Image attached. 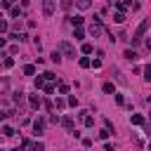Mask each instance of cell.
<instances>
[{"label": "cell", "mask_w": 151, "mask_h": 151, "mask_svg": "<svg viewBox=\"0 0 151 151\" xmlns=\"http://www.w3.org/2000/svg\"><path fill=\"white\" fill-rule=\"evenodd\" d=\"M90 5H92L90 0H78V7H80V10H90Z\"/></svg>", "instance_id": "cell-12"}, {"label": "cell", "mask_w": 151, "mask_h": 151, "mask_svg": "<svg viewBox=\"0 0 151 151\" xmlns=\"http://www.w3.org/2000/svg\"><path fill=\"white\" fill-rule=\"evenodd\" d=\"M130 123H132V125H144V118L139 116V113H135V116L130 118Z\"/></svg>", "instance_id": "cell-7"}, {"label": "cell", "mask_w": 151, "mask_h": 151, "mask_svg": "<svg viewBox=\"0 0 151 151\" xmlns=\"http://www.w3.org/2000/svg\"><path fill=\"white\" fill-rule=\"evenodd\" d=\"M59 47L64 50V54H66V57H73V59H76V50H73V45H71V43H66V40H64V43H59Z\"/></svg>", "instance_id": "cell-3"}, {"label": "cell", "mask_w": 151, "mask_h": 151, "mask_svg": "<svg viewBox=\"0 0 151 151\" xmlns=\"http://www.w3.org/2000/svg\"><path fill=\"white\" fill-rule=\"evenodd\" d=\"M109 135H111V130H102L99 132V139H109Z\"/></svg>", "instance_id": "cell-20"}, {"label": "cell", "mask_w": 151, "mask_h": 151, "mask_svg": "<svg viewBox=\"0 0 151 151\" xmlns=\"http://www.w3.org/2000/svg\"><path fill=\"white\" fill-rule=\"evenodd\" d=\"M125 59L135 62V59H137V52H135V50H125Z\"/></svg>", "instance_id": "cell-9"}, {"label": "cell", "mask_w": 151, "mask_h": 151, "mask_svg": "<svg viewBox=\"0 0 151 151\" xmlns=\"http://www.w3.org/2000/svg\"><path fill=\"white\" fill-rule=\"evenodd\" d=\"M80 66H83V69H87V66H90V59H85V57H83V59H80Z\"/></svg>", "instance_id": "cell-27"}, {"label": "cell", "mask_w": 151, "mask_h": 151, "mask_svg": "<svg viewBox=\"0 0 151 151\" xmlns=\"http://www.w3.org/2000/svg\"><path fill=\"white\" fill-rule=\"evenodd\" d=\"M7 31V21H3V19H0V33H5Z\"/></svg>", "instance_id": "cell-26"}, {"label": "cell", "mask_w": 151, "mask_h": 151, "mask_svg": "<svg viewBox=\"0 0 151 151\" xmlns=\"http://www.w3.org/2000/svg\"><path fill=\"white\" fill-rule=\"evenodd\" d=\"M104 92L111 94V92H113V85H111V83H104ZM113 94H116V92H113Z\"/></svg>", "instance_id": "cell-18"}, {"label": "cell", "mask_w": 151, "mask_h": 151, "mask_svg": "<svg viewBox=\"0 0 151 151\" xmlns=\"http://www.w3.org/2000/svg\"><path fill=\"white\" fill-rule=\"evenodd\" d=\"M0 47H5V38H0Z\"/></svg>", "instance_id": "cell-30"}, {"label": "cell", "mask_w": 151, "mask_h": 151, "mask_svg": "<svg viewBox=\"0 0 151 151\" xmlns=\"http://www.w3.org/2000/svg\"><path fill=\"white\" fill-rule=\"evenodd\" d=\"M104 151H116V146H113V144H106V146H104Z\"/></svg>", "instance_id": "cell-28"}, {"label": "cell", "mask_w": 151, "mask_h": 151, "mask_svg": "<svg viewBox=\"0 0 151 151\" xmlns=\"http://www.w3.org/2000/svg\"><path fill=\"white\" fill-rule=\"evenodd\" d=\"M111 73L116 76V80H118L121 85H127V80H125V76H121V71H118V69H111Z\"/></svg>", "instance_id": "cell-5"}, {"label": "cell", "mask_w": 151, "mask_h": 151, "mask_svg": "<svg viewBox=\"0 0 151 151\" xmlns=\"http://www.w3.org/2000/svg\"><path fill=\"white\" fill-rule=\"evenodd\" d=\"M62 125H64L66 130H73V121H71L69 116H66V118H62Z\"/></svg>", "instance_id": "cell-10"}, {"label": "cell", "mask_w": 151, "mask_h": 151, "mask_svg": "<svg viewBox=\"0 0 151 151\" xmlns=\"http://www.w3.org/2000/svg\"><path fill=\"white\" fill-rule=\"evenodd\" d=\"M33 130H35V132H38V135H40V132H43V130H45V121H43V118H38V121H35V123H33Z\"/></svg>", "instance_id": "cell-4"}, {"label": "cell", "mask_w": 151, "mask_h": 151, "mask_svg": "<svg viewBox=\"0 0 151 151\" xmlns=\"http://www.w3.org/2000/svg\"><path fill=\"white\" fill-rule=\"evenodd\" d=\"M52 62H57V64H59V62H62V54H59V52H57V50L52 52Z\"/></svg>", "instance_id": "cell-17"}, {"label": "cell", "mask_w": 151, "mask_h": 151, "mask_svg": "<svg viewBox=\"0 0 151 151\" xmlns=\"http://www.w3.org/2000/svg\"><path fill=\"white\" fill-rule=\"evenodd\" d=\"M59 92H62V94H66V92H69V85H66V83H62V85H59Z\"/></svg>", "instance_id": "cell-25"}, {"label": "cell", "mask_w": 151, "mask_h": 151, "mask_svg": "<svg viewBox=\"0 0 151 151\" xmlns=\"http://www.w3.org/2000/svg\"><path fill=\"white\" fill-rule=\"evenodd\" d=\"M149 149H151V144H149Z\"/></svg>", "instance_id": "cell-33"}, {"label": "cell", "mask_w": 151, "mask_h": 151, "mask_svg": "<svg viewBox=\"0 0 151 151\" xmlns=\"http://www.w3.org/2000/svg\"><path fill=\"white\" fill-rule=\"evenodd\" d=\"M12 151H24V149H19V146H17V149H12Z\"/></svg>", "instance_id": "cell-31"}, {"label": "cell", "mask_w": 151, "mask_h": 151, "mask_svg": "<svg viewBox=\"0 0 151 151\" xmlns=\"http://www.w3.org/2000/svg\"><path fill=\"white\" fill-rule=\"evenodd\" d=\"M69 21H71V24H73L76 28H80V26H83V21H85V19H83V17H69Z\"/></svg>", "instance_id": "cell-6"}, {"label": "cell", "mask_w": 151, "mask_h": 151, "mask_svg": "<svg viewBox=\"0 0 151 151\" xmlns=\"http://www.w3.org/2000/svg\"><path fill=\"white\" fill-rule=\"evenodd\" d=\"M3 135H5V137H12V135H14V130H12L10 125H5V127H3Z\"/></svg>", "instance_id": "cell-15"}, {"label": "cell", "mask_w": 151, "mask_h": 151, "mask_svg": "<svg viewBox=\"0 0 151 151\" xmlns=\"http://www.w3.org/2000/svg\"><path fill=\"white\" fill-rule=\"evenodd\" d=\"M149 24H151V21H149V19H144V21H142V24L137 26V31H135V33H132V45H139V43H142V38H144V33H146V28H149Z\"/></svg>", "instance_id": "cell-1"}, {"label": "cell", "mask_w": 151, "mask_h": 151, "mask_svg": "<svg viewBox=\"0 0 151 151\" xmlns=\"http://www.w3.org/2000/svg\"><path fill=\"white\" fill-rule=\"evenodd\" d=\"M149 102H151V97H149Z\"/></svg>", "instance_id": "cell-32"}, {"label": "cell", "mask_w": 151, "mask_h": 151, "mask_svg": "<svg viewBox=\"0 0 151 151\" xmlns=\"http://www.w3.org/2000/svg\"><path fill=\"white\" fill-rule=\"evenodd\" d=\"M62 7H64V10H71V7H73V0H62Z\"/></svg>", "instance_id": "cell-16"}, {"label": "cell", "mask_w": 151, "mask_h": 151, "mask_svg": "<svg viewBox=\"0 0 151 151\" xmlns=\"http://www.w3.org/2000/svg\"><path fill=\"white\" fill-rule=\"evenodd\" d=\"M83 52H85V54H90V52H92V45H90V43H85V45H83Z\"/></svg>", "instance_id": "cell-23"}, {"label": "cell", "mask_w": 151, "mask_h": 151, "mask_svg": "<svg viewBox=\"0 0 151 151\" xmlns=\"http://www.w3.org/2000/svg\"><path fill=\"white\" fill-rule=\"evenodd\" d=\"M113 21H116V24H123V21H125V14H123V12H118L116 17H113Z\"/></svg>", "instance_id": "cell-14"}, {"label": "cell", "mask_w": 151, "mask_h": 151, "mask_svg": "<svg viewBox=\"0 0 151 151\" xmlns=\"http://www.w3.org/2000/svg\"><path fill=\"white\" fill-rule=\"evenodd\" d=\"M144 78H146V80H151V66H146V69H144Z\"/></svg>", "instance_id": "cell-22"}, {"label": "cell", "mask_w": 151, "mask_h": 151, "mask_svg": "<svg viewBox=\"0 0 151 151\" xmlns=\"http://www.w3.org/2000/svg\"><path fill=\"white\" fill-rule=\"evenodd\" d=\"M83 123H85L87 127H92V125H94V118H92V116H83Z\"/></svg>", "instance_id": "cell-13"}, {"label": "cell", "mask_w": 151, "mask_h": 151, "mask_svg": "<svg viewBox=\"0 0 151 151\" xmlns=\"http://www.w3.org/2000/svg\"><path fill=\"white\" fill-rule=\"evenodd\" d=\"M144 132H146V135L151 137V123H149V125H144Z\"/></svg>", "instance_id": "cell-29"}, {"label": "cell", "mask_w": 151, "mask_h": 151, "mask_svg": "<svg viewBox=\"0 0 151 151\" xmlns=\"http://www.w3.org/2000/svg\"><path fill=\"white\" fill-rule=\"evenodd\" d=\"M31 151H45V144L43 142H33L31 144Z\"/></svg>", "instance_id": "cell-8"}, {"label": "cell", "mask_w": 151, "mask_h": 151, "mask_svg": "<svg viewBox=\"0 0 151 151\" xmlns=\"http://www.w3.org/2000/svg\"><path fill=\"white\" fill-rule=\"evenodd\" d=\"M43 87H45V92H47V94H52V92H54V85H50V83H47V85H43Z\"/></svg>", "instance_id": "cell-24"}, {"label": "cell", "mask_w": 151, "mask_h": 151, "mask_svg": "<svg viewBox=\"0 0 151 151\" xmlns=\"http://www.w3.org/2000/svg\"><path fill=\"white\" fill-rule=\"evenodd\" d=\"M31 106H33V109H38V106H40V97H35V94H31Z\"/></svg>", "instance_id": "cell-11"}, {"label": "cell", "mask_w": 151, "mask_h": 151, "mask_svg": "<svg viewBox=\"0 0 151 151\" xmlns=\"http://www.w3.org/2000/svg\"><path fill=\"white\" fill-rule=\"evenodd\" d=\"M54 7H57V0H43V14L45 17H52Z\"/></svg>", "instance_id": "cell-2"}, {"label": "cell", "mask_w": 151, "mask_h": 151, "mask_svg": "<svg viewBox=\"0 0 151 151\" xmlns=\"http://www.w3.org/2000/svg\"><path fill=\"white\" fill-rule=\"evenodd\" d=\"M24 73H26V76H33L35 69H33V66H24Z\"/></svg>", "instance_id": "cell-21"}, {"label": "cell", "mask_w": 151, "mask_h": 151, "mask_svg": "<svg viewBox=\"0 0 151 151\" xmlns=\"http://www.w3.org/2000/svg\"><path fill=\"white\" fill-rule=\"evenodd\" d=\"M85 38V33H83V28H76V40H83Z\"/></svg>", "instance_id": "cell-19"}]
</instances>
